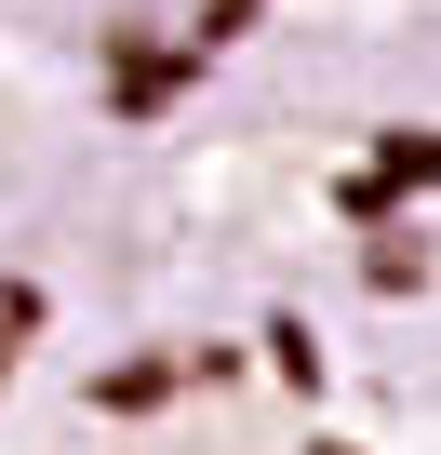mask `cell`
<instances>
[{
  "label": "cell",
  "mask_w": 441,
  "mask_h": 455,
  "mask_svg": "<svg viewBox=\"0 0 441 455\" xmlns=\"http://www.w3.org/2000/svg\"><path fill=\"white\" fill-rule=\"evenodd\" d=\"M255 14H268V0H201V54H214V41H241Z\"/></svg>",
  "instance_id": "cell-4"
},
{
  "label": "cell",
  "mask_w": 441,
  "mask_h": 455,
  "mask_svg": "<svg viewBox=\"0 0 441 455\" xmlns=\"http://www.w3.org/2000/svg\"><path fill=\"white\" fill-rule=\"evenodd\" d=\"M28 335H41V295H28V282H0V348H28Z\"/></svg>",
  "instance_id": "cell-5"
},
{
  "label": "cell",
  "mask_w": 441,
  "mask_h": 455,
  "mask_svg": "<svg viewBox=\"0 0 441 455\" xmlns=\"http://www.w3.org/2000/svg\"><path fill=\"white\" fill-rule=\"evenodd\" d=\"M374 188H441V134H374Z\"/></svg>",
  "instance_id": "cell-2"
},
{
  "label": "cell",
  "mask_w": 441,
  "mask_h": 455,
  "mask_svg": "<svg viewBox=\"0 0 441 455\" xmlns=\"http://www.w3.org/2000/svg\"><path fill=\"white\" fill-rule=\"evenodd\" d=\"M161 388H174V362H121V375H94V402H107V415H147Z\"/></svg>",
  "instance_id": "cell-3"
},
{
  "label": "cell",
  "mask_w": 441,
  "mask_h": 455,
  "mask_svg": "<svg viewBox=\"0 0 441 455\" xmlns=\"http://www.w3.org/2000/svg\"><path fill=\"white\" fill-rule=\"evenodd\" d=\"M321 455H348V442H321Z\"/></svg>",
  "instance_id": "cell-7"
},
{
  "label": "cell",
  "mask_w": 441,
  "mask_h": 455,
  "mask_svg": "<svg viewBox=\"0 0 441 455\" xmlns=\"http://www.w3.org/2000/svg\"><path fill=\"white\" fill-rule=\"evenodd\" d=\"M0 375H14V348H0Z\"/></svg>",
  "instance_id": "cell-6"
},
{
  "label": "cell",
  "mask_w": 441,
  "mask_h": 455,
  "mask_svg": "<svg viewBox=\"0 0 441 455\" xmlns=\"http://www.w3.org/2000/svg\"><path fill=\"white\" fill-rule=\"evenodd\" d=\"M187 68H201V41H187V54H121V81H107V94H121L134 121H147V108H161V94H174Z\"/></svg>",
  "instance_id": "cell-1"
}]
</instances>
